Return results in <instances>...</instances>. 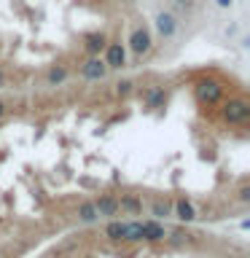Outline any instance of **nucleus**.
<instances>
[{"label": "nucleus", "instance_id": "obj_14", "mask_svg": "<svg viewBox=\"0 0 250 258\" xmlns=\"http://www.w3.org/2000/svg\"><path fill=\"white\" fill-rule=\"evenodd\" d=\"M68 76H70L68 64H51V68L46 70V84L48 86H62L65 81H68Z\"/></svg>", "mask_w": 250, "mask_h": 258}, {"label": "nucleus", "instance_id": "obj_19", "mask_svg": "<svg viewBox=\"0 0 250 258\" xmlns=\"http://www.w3.org/2000/svg\"><path fill=\"white\" fill-rule=\"evenodd\" d=\"M175 3L180 6V8H191L194 3H197V0H175Z\"/></svg>", "mask_w": 250, "mask_h": 258}, {"label": "nucleus", "instance_id": "obj_22", "mask_svg": "<svg viewBox=\"0 0 250 258\" xmlns=\"http://www.w3.org/2000/svg\"><path fill=\"white\" fill-rule=\"evenodd\" d=\"M3 116H6V102L0 100V118H3Z\"/></svg>", "mask_w": 250, "mask_h": 258}, {"label": "nucleus", "instance_id": "obj_1", "mask_svg": "<svg viewBox=\"0 0 250 258\" xmlns=\"http://www.w3.org/2000/svg\"><path fill=\"white\" fill-rule=\"evenodd\" d=\"M221 116L229 126H245L247 118H250V105H247L245 97H231V100L223 102Z\"/></svg>", "mask_w": 250, "mask_h": 258}, {"label": "nucleus", "instance_id": "obj_9", "mask_svg": "<svg viewBox=\"0 0 250 258\" xmlns=\"http://www.w3.org/2000/svg\"><path fill=\"white\" fill-rule=\"evenodd\" d=\"M169 237V231H167V226L161 223V221H143V242H164Z\"/></svg>", "mask_w": 250, "mask_h": 258}, {"label": "nucleus", "instance_id": "obj_4", "mask_svg": "<svg viewBox=\"0 0 250 258\" xmlns=\"http://www.w3.org/2000/svg\"><path fill=\"white\" fill-rule=\"evenodd\" d=\"M102 62L108 64V70H121V68H127V48H124V43H121V40H108Z\"/></svg>", "mask_w": 250, "mask_h": 258}, {"label": "nucleus", "instance_id": "obj_11", "mask_svg": "<svg viewBox=\"0 0 250 258\" xmlns=\"http://www.w3.org/2000/svg\"><path fill=\"white\" fill-rule=\"evenodd\" d=\"M172 215L183 223H191V221H197V207H194L185 197H177L172 202Z\"/></svg>", "mask_w": 250, "mask_h": 258}, {"label": "nucleus", "instance_id": "obj_20", "mask_svg": "<svg viewBox=\"0 0 250 258\" xmlns=\"http://www.w3.org/2000/svg\"><path fill=\"white\" fill-rule=\"evenodd\" d=\"M247 194H250V188H247V185H242V188H239V199L247 202Z\"/></svg>", "mask_w": 250, "mask_h": 258}, {"label": "nucleus", "instance_id": "obj_7", "mask_svg": "<svg viewBox=\"0 0 250 258\" xmlns=\"http://www.w3.org/2000/svg\"><path fill=\"white\" fill-rule=\"evenodd\" d=\"M140 97H143V105L148 110H159V108H164V102H167V92H164V86H159V84L145 86Z\"/></svg>", "mask_w": 250, "mask_h": 258}, {"label": "nucleus", "instance_id": "obj_23", "mask_svg": "<svg viewBox=\"0 0 250 258\" xmlns=\"http://www.w3.org/2000/svg\"><path fill=\"white\" fill-rule=\"evenodd\" d=\"M6 84V76H3V70H0V86H3Z\"/></svg>", "mask_w": 250, "mask_h": 258}, {"label": "nucleus", "instance_id": "obj_21", "mask_svg": "<svg viewBox=\"0 0 250 258\" xmlns=\"http://www.w3.org/2000/svg\"><path fill=\"white\" fill-rule=\"evenodd\" d=\"M234 3V0H218V6H221V8H226V6H231Z\"/></svg>", "mask_w": 250, "mask_h": 258}, {"label": "nucleus", "instance_id": "obj_16", "mask_svg": "<svg viewBox=\"0 0 250 258\" xmlns=\"http://www.w3.org/2000/svg\"><path fill=\"white\" fill-rule=\"evenodd\" d=\"M151 213L156 221H161V218H169L172 215V202L169 199H153L151 202Z\"/></svg>", "mask_w": 250, "mask_h": 258}, {"label": "nucleus", "instance_id": "obj_5", "mask_svg": "<svg viewBox=\"0 0 250 258\" xmlns=\"http://www.w3.org/2000/svg\"><path fill=\"white\" fill-rule=\"evenodd\" d=\"M108 64L102 62V56H86L84 62H81V78L86 81H102L108 76Z\"/></svg>", "mask_w": 250, "mask_h": 258}, {"label": "nucleus", "instance_id": "obj_10", "mask_svg": "<svg viewBox=\"0 0 250 258\" xmlns=\"http://www.w3.org/2000/svg\"><path fill=\"white\" fill-rule=\"evenodd\" d=\"M156 32H159V38H164V40H169V38H175V32H177V19L169 11H161V14H156Z\"/></svg>", "mask_w": 250, "mask_h": 258}, {"label": "nucleus", "instance_id": "obj_2", "mask_svg": "<svg viewBox=\"0 0 250 258\" xmlns=\"http://www.w3.org/2000/svg\"><path fill=\"white\" fill-rule=\"evenodd\" d=\"M194 97H197L199 105L213 108V105H218L223 100V86L213 78H202V81H197V86H194Z\"/></svg>", "mask_w": 250, "mask_h": 258}, {"label": "nucleus", "instance_id": "obj_13", "mask_svg": "<svg viewBox=\"0 0 250 258\" xmlns=\"http://www.w3.org/2000/svg\"><path fill=\"white\" fill-rule=\"evenodd\" d=\"M105 239H110V242H124L127 237V221H118V218H110L108 223H105Z\"/></svg>", "mask_w": 250, "mask_h": 258}, {"label": "nucleus", "instance_id": "obj_3", "mask_svg": "<svg viewBox=\"0 0 250 258\" xmlns=\"http://www.w3.org/2000/svg\"><path fill=\"white\" fill-rule=\"evenodd\" d=\"M127 43H129V51L135 56H145V54H151V48H153V35L145 24H137V27H132V32H129Z\"/></svg>", "mask_w": 250, "mask_h": 258}, {"label": "nucleus", "instance_id": "obj_12", "mask_svg": "<svg viewBox=\"0 0 250 258\" xmlns=\"http://www.w3.org/2000/svg\"><path fill=\"white\" fill-rule=\"evenodd\" d=\"M118 210L127 215H140L143 213V197L137 194H121L118 197Z\"/></svg>", "mask_w": 250, "mask_h": 258}, {"label": "nucleus", "instance_id": "obj_6", "mask_svg": "<svg viewBox=\"0 0 250 258\" xmlns=\"http://www.w3.org/2000/svg\"><path fill=\"white\" fill-rule=\"evenodd\" d=\"M92 205L97 210V215L100 218H116L121 215V210H118V197H113V194H100L97 199H92Z\"/></svg>", "mask_w": 250, "mask_h": 258}, {"label": "nucleus", "instance_id": "obj_8", "mask_svg": "<svg viewBox=\"0 0 250 258\" xmlns=\"http://www.w3.org/2000/svg\"><path fill=\"white\" fill-rule=\"evenodd\" d=\"M105 46H108V35L102 30H94L84 35V51L89 56H100V51H105Z\"/></svg>", "mask_w": 250, "mask_h": 258}, {"label": "nucleus", "instance_id": "obj_17", "mask_svg": "<svg viewBox=\"0 0 250 258\" xmlns=\"http://www.w3.org/2000/svg\"><path fill=\"white\" fill-rule=\"evenodd\" d=\"M124 242H143V221L127 223V237H124Z\"/></svg>", "mask_w": 250, "mask_h": 258}, {"label": "nucleus", "instance_id": "obj_15", "mask_svg": "<svg viewBox=\"0 0 250 258\" xmlns=\"http://www.w3.org/2000/svg\"><path fill=\"white\" fill-rule=\"evenodd\" d=\"M76 218H78L81 223H97V221H100V215H97V210H94L92 202H78Z\"/></svg>", "mask_w": 250, "mask_h": 258}, {"label": "nucleus", "instance_id": "obj_18", "mask_svg": "<svg viewBox=\"0 0 250 258\" xmlns=\"http://www.w3.org/2000/svg\"><path fill=\"white\" fill-rule=\"evenodd\" d=\"M132 92H135V81L124 78V81H118V84H116V97H129Z\"/></svg>", "mask_w": 250, "mask_h": 258}]
</instances>
